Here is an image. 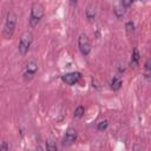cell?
<instances>
[{
  "instance_id": "1",
  "label": "cell",
  "mask_w": 151,
  "mask_h": 151,
  "mask_svg": "<svg viewBox=\"0 0 151 151\" xmlns=\"http://www.w3.org/2000/svg\"><path fill=\"white\" fill-rule=\"evenodd\" d=\"M45 13V7L41 2H34L31 7V15H29V25L32 27L38 26L40 22L41 18L44 17Z\"/></svg>"
},
{
  "instance_id": "2",
  "label": "cell",
  "mask_w": 151,
  "mask_h": 151,
  "mask_svg": "<svg viewBox=\"0 0 151 151\" xmlns=\"http://www.w3.org/2000/svg\"><path fill=\"white\" fill-rule=\"evenodd\" d=\"M17 20H18V17H17L15 12L9 11L6 15V22H5V27H4V32H2V34L6 39H9L13 35L15 26H17Z\"/></svg>"
},
{
  "instance_id": "3",
  "label": "cell",
  "mask_w": 151,
  "mask_h": 151,
  "mask_svg": "<svg viewBox=\"0 0 151 151\" xmlns=\"http://www.w3.org/2000/svg\"><path fill=\"white\" fill-rule=\"evenodd\" d=\"M32 42H33V35H32V33H31V32H25V33L20 37V40H19V45H18V51H19V53H20L21 55H25V54L28 52V50H29Z\"/></svg>"
},
{
  "instance_id": "4",
  "label": "cell",
  "mask_w": 151,
  "mask_h": 151,
  "mask_svg": "<svg viewBox=\"0 0 151 151\" xmlns=\"http://www.w3.org/2000/svg\"><path fill=\"white\" fill-rule=\"evenodd\" d=\"M78 47H79L80 53L84 57L90 54V52H91V42H90L88 37L85 33H81L79 35V38H78Z\"/></svg>"
},
{
  "instance_id": "5",
  "label": "cell",
  "mask_w": 151,
  "mask_h": 151,
  "mask_svg": "<svg viewBox=\"0 0 151 151\" xmlns=\"http://www.w3.org/2000/svg\"><path fill=\"white\" fill-rule=\"evenodd\" d=\"M37 71H38V64H37V61H35V60H29V61L26 64L25 70H24V73H22L25 81L32 80L33 77L35 76Z\"/></svg>"
},
{
  "instance_id": "6",
  "label": "cell",
  "mask_w": 151,
  "mask_h": 151,
  "mask_svg": "<svg viewBox=\"0 0 151 151\" xmlns=\"http://www.w3.org/2000/svg\"><path fill=\"white\" fill-rule=\"evenodd\" d=\"M81 78V73L80 72H68L61 76V80L63 83H65L66 85H74L76 83H78Z\"/></svg>"
},
{
  "instance_id": "7",
  "label": "cell",
  "mask_w": 151,
  "mask_h": 151,
  "mask_svg": "<svg viewBox=\"0 0 151 151\" xmlns=\"http://www.w3.org/2000/svg\"><path fill=\"white\" fill-rule=\"evenodd\" d=\"M77 136H78V133H77V130H76V129H73V127L67 129L66 132H65V136H64V138H63V145H64V146H70V145H72V144L76 142Z\"/></svg>"
},
{
  "instance_id": "8",
  "label": "cell",
  "mask_w": 151,
  "mask_h": 151,
  "mask_svg": "<svg viewBox=\"0 0 151 151\" xmlns=\"http://www.w3.org/2000/svg\"><path fill=\"white\" fill-rule=\"evenodd\" d=\"M125 12H126V8L122 5V2L120 1H117V2H114V5H113V13H114V15L117 17V18H123L124 15H125Z\"/></svg>"
},
{
  "instance_id": "9",
  "label": "cell",
  "mask_w": 151,
  "mask_h": 151,
  "mask_svg": "<svg viewBox=\"0 0 151 151\" xmlns=\"http://www.w3.org/2000/svg\"><path fill=\"white\" fill-rule=\"evenodd\" d=\"M110 85H111V88H112L113 91H118V90L122 87V79L116 76V77H113V78L111 79Z\"/></svg>"
},
{
  "instance_id": "10",
  "label": "cell",
  "mask_w": 151,
  "mask_h": 151,
  "mask_svg": "<svg viewBox=\"0 0 151 151\" xmlns=\"http://www.w3.org/2000/svg\"><path fill=\"white\" fill-rule=\"evenodd\" d=\"M139 58H140L139 52H138V50H137V48H134V50H133V52H132L131 63H130L132 67H137V66H138V64H139Z\"/></svg>"
},
{
  "instance_id": "11",
  "label": "cell",
  "mask_w": 151,
  "mask_h": 151,
  "mask_svg": "<svg viewBox=\"0 0 151 151\" xmlns=\"http://www.w3.org/2000/svg\"><path fill=\"white\" fill-rule=\"evenodd\" d=\"M85 15H86V18L88 19V21H92V20L96 18V11H94V8H93L92 6H88L87 9L85 11Z\"/></svg>"
},
{
  "instance_id": "12",
  "label": "cell",
  "mask_w": 151,
  "mask_h": 151,
  "mask_svg": "<svg viewBox=\"0 0 151 151\" xmlns=\"http://www.w3.org/2000/svg\"><path fill=\"white\" fill-rule=\"evenodd\" d=\"M84 113H85L84 106H83V105H79V106H77V109L74 110V118L79 119V118H81V117L84 116Z\"/></svg>"
},
{
  "instance_id": "13",
  "label": "cell",
  "mask_w": 151,
  "mask_h": 151,
  "mask_svg": "<svg viewBox=\"0 0 151 151\" xmlns=\"http://www.w3.org/2000/svg\"><path fill=\"white\" fill-rule=\"evenodd\" d=\"M107 126H109V122H107L106 119H104V120H100V122L97 124V130H98V131H104V130L107 129Z\"/></svg>"
},
{
  "instance_id": "14",
  "label": "cell",
  "mask_w": 151,
  "mask_h": 151,
  "mask_svg": "<svg viewBox=\"0 0 151 151\" xmlns=\"http://www.w3.org/2000/svg\"><path fill=\"white\" fill-rule=\"evenodd\" d=\"M125 28H126V32H127V33H133V32H134V22H133L132 20L126 21Z\"/></svg>"
},
{
  "instance_id": "15",
  "label": "cell",
  "mask_w": 151,
  "mask_h": 151,
  "mask_svg": "<svg viewBox=\"0 0 151 151\" xmlns=\"http://www.w3.org/2000/svg\"><path fill=\"white\" fill-rule=\"evenodd\" d=\"M151 60L150 59H147L146 61H145V65H144V68H145V78L146 79H149V77H150V71H151Z\"/></svg>"
},
{
  "instance_id": "16",
  "label": "cell",
  "mask_w": 151,
  "mask_h": 151,
  "mask_svg": "<svg viewBox=\"0 0 151 151\" xmlns=\"http://www.w3.org/2000/svg\"><path fill=\"white\" fill-rule=\"evenodd\" d=\"M46 150H47V151H58L57 145L54 144L53 140H47V142H46Z\"/></svg>"
},
{
  "instance_id": "17",
  "label": "cell",
  "mask_w": 151,
  "mask_h": 151,
  "mask_svg": "<svg viewBox=\"0 0 151 151\" xmlns=\"http://www.w3.org/2000/svg\"><path fill=\"white\" fill-rule=\"evenodd\" d=\"M122 2V5L125 7V8H127V7H130L132 4H133V1H131V0H122L120 1Z\"/></svg>"
},
{
  "instance_id": "18",
  "label": "cell",
  "mask_w": 151,
  "mask_h": 151,
  "mask_svg": "<svg viewBox=\"0 0 151 151\" xmlns=\"http://www.w3.org/2000/svg\"><path fill=\"white\" fill-rule=\"evenodd\" d=\"M0 151H9V147H8L7 142H4V143L0 145Z\"/></svg>"
},
{
  "instance_id": "19",
  "label": "cell",
  "mask_w": 151,
  "mask_h": 151,
  "mask_svg": "<svg viewBox=\"0 0 151 151\" xmlns=\"http://www.w3.org/2000/svg\"><path fill=\"white\" fill-rule=\"evenodd\" d=\"M133 151H142V147H140L138 144H136L134 147H133Z\"/></svg>"
},
{
  "instance_id": "20",
  "label": "cell",
  "mask_w": 151,
  "mask_h": 151,
  "mask_svg": "<svg viewBox=\"0 0 151 151\" xmlns=\"http://www.w3.org/2000/svg\"><path fill=\"white\" fill-rule=\"evenodd\" d=\"M35 151H42V149H41L40 146H37V149H35Z\"/></svg>"
}]
</instances>
